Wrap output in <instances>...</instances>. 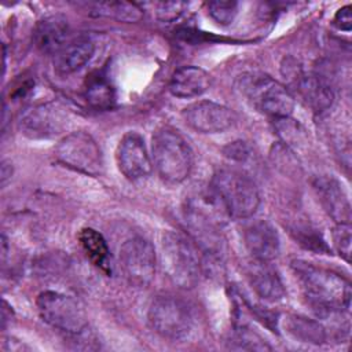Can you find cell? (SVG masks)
Here are the masks:
<instances>
[{
    "label": "cell",
    "mask_w": 352,
    "mask_h": 352,
    "mask_svg": "<svg viewBox=\"0 0 352 352\" xmlns=\"http://www.w3.org/2000/svg\"><path fill=\"white\" fill-rule=\"evenodd\" d=\"M292 268L305 298L319 316L342 314L349 309L352 293L345 276L304 260H294Z\"/></svg>",
    "instance_id": "obj_1"
},
{
    "label": "cell",
    "mask_w": 352,
    "mask_h": 352,
    "mask_svg": "<svg viewBox=\"0 0 352 352\" xmlns=\"http://www.w3.org/2000/svg\"><path fill=\"white\" fill-rule=\"evenodd\" d=\"M210 190L226 214L231 219L252 217L260 205V194L254 180L242 170L221 168L214 172Z\"/></svg>",
    "instance_id": "obj_2"
},
{
    "label": "cell",
    "mask_w": 352,
    "mask_h": 352,
    "mask_svg": "<svg viewBox=\"0 0 352 352\" xmlns=\"http://www.w3.org/2000/svg\"><path fill=\"white\" fill-rule=\"evenodd\" d=\"M147 318L153 330L170 341H186L198 329L195 305L175 294L157 296L148 307Z\"/></svg>",
    "instance_id": "obj_3"
},
{
    "label": "cell",
    "mask_w": 352,
    "mask_h": 352,
    "mask_svg": "<svg viewBox=\"0 0 352 352\" xmlns=\"http://www.w3.org/2000/svg\"><path fill=\"white\" fill-rule=\"evenodd\" d=\"M151 161L158 176L168 184L183 183L192 170V150L173 128L157 129L151 139Z\"/></svg>",
    "instance_id": "obj_4"
},
{
    "label": "cell",
    "mask_w": 352,
    "mask_h": 352,
    "mask_svg": "<svg viewBox=\"0 0 352 352\" xmlns=\"http://www.w3.org/2000/svg\"><path fill=\"white\" fill-rule=\"evenodd\" d=\"M161 261L168 278L179 287H194L201 276L198 248L183 234L166 231L161 239Z\"/></svg>",
    "instance_id": "obj_5"
},
{
    "label": "cell",
    "mask_w": 352,
    "mask_h": 352,
    "mask_svg": "<svg viewBox=\"0 0 352 352\" xmlns=\"http://www.w3.org/2000/svg\"><path fill=\"white\" fill-rule=\"evenodd\" d=\"M241 91L257 111L274 120L286 118L293 113V94L286 85L270 76L253 74L242 77Z\"/></svg>",
    "instance_id": "obj_6"
},
{
    "label": "cell",
    "mask_w": 352,
    "mask_h": 352,
    "mask_svg": "<svg viewBox=\"0 0 352 352\" xmlns=\"http://www.w3.org/2000/svg\"><path fill=\"white\" fill-rule=\"evenodd\" d=\"M36 307L40 318L51 327L70 336H80L88 326L82 305L72 296L45 290L37 296Z\"/></svg>",
    "instance_id": "obj_7"
},
{
    "label": "cell",
    "mask_w": 352,
    "mask_h": 352,
    "mask_svg": "<svg viewBox=\"0 0 352 352\" xmlns=\"http://www.w3.org/2000/svg\"><path fill=\"white\" fill-rule=\"evenodd\" d=\"M58 162L85 175L98 176L103 170V155L96 140L84 131L66 135L54 150Z\"/></svg>",
    "instance_id": "obj_8"
},
{
    "label": "cell",
    "mask_w": 352,
    "mask_h": 352,
    "mask_svg": "<svg viewBox=\"0 0 352 352\" xmlns=\"http://www.w3.org/2000/svg\"><path fill=\"white\" fill-rule=\"evenodd\" d=\"M282 73L296 87L300 98L314 113L329 110L334 102V91L329 81L319 73H305L296 59L287 58L282 63Z\"/></svg>",
    "instance_id": "obj_9"
},
{
    "label": "cell",
    "mask_w": 352,
    "mask_h": 352,
    "mask_svg": "<svg viewBox=\"0 0 352 352\" xmlns=\"http://www.w3.org/2000/svg\"><path fill=\"white\" fill-rule=\"evenodd\" d=\"M120 265L126 280L136 287H146L155 276L157 254L151 242L132 236L120 248Z\"/></svg>",
    "instance_id": "obj_10"
},
{
    "label": "cell",
    "mask_w": 352,
    "mask_h": 352,
    "mask_svg": "<svg viewBox=\"0 0 352 352\" xmlns=\"http://www.w3.org/2000/svg\"><path fill=\"white\" fill-rule=\"evenodd\" d=\"M70 114L65 106L47 102L28 109L19 118L18 128L29 139H50L66 131Z\"/></svg>",
    "instance_id": "obj_11"
},
{
    "label": "cell",
    "mask_w": 352,
    "mask_h": 352,
    "mask_svg": "<svg viewBox=\"0 0 352 352\" xmlns=\"http://www.w3.org/2000/svg\"><path fill=\"white\" fill-rule=\"evenodd\" d=\"M184 122L201 133H219L235 122V114L224 104L212 100H198L183 109Z\"/></svg>",
    "instance_id": "obj_12"
},
{
    "label": "cell",
    "mask_w": 352,
    "mask_h": 352,
    "mask_svg": "<svg viewBox=\"0 0 352 352\" xmlns=\"http://www.w3.org/2000/svg\"><path fill=\"white\" fill-rule=\"evenodd\" d=\"M116 160L120 172L131 182L147 177L153 169V161L144 139L138 132H128L121 138L117 146Z\"/></svg>",
    "instance_id": "obj_13"
},
{
    "label": "cell",
    "mask_w": 352,
    "mask_h": 352,
    "mask_svg": "<svg viewBox=\"0 0 352 352\" xmlns=\"http://www.w3.org/2000/svg\"><path fill=\"white\" fill-rule=\"evenodd\" d=\"M243 243L252 258L272 261L279 254V235L275 227L267 220H254L249 223L242 232Z\"/></svg>",
    "instance_id": "obj_14"
},
{
    "label": "cell",
    "mask_w": 352,
    "mask_h": 352,
    "mask_svg": "<svg viewBox=\"0 0 352 352\" xmlns=\"http://www.w3.org/2000/svg\"><path fill=\"white\" fill-rule=\"evenodd\" d=\"M246 276L253 292L265 301H280L286 294L282 279L271 261L252 258L246 265Z\"/></svg>",
    "instance_id": "obj_15"
},
{
    "label": "cell",
    "mask_w": 352,
    "mask_h": 352,
    "mask_svg": "<svg viewBox=\"0 0 352 352\" xmlns=\"http://www.w3.org/2000/svg\"><path fill=\"white\" fill-rule=\"evenodd\" d=\"M314 188L323 209L336 223L351 221V204L337 179L331 176L316 177Z\"/></svg>",
    "instance_id": "obj_16"
},
{
    "label": "cell",
    "mask_w": 352,
    "mask_h": 352,
    "mask_svg": "<svg viewBox=\"0 0 352 352\" xmlns=\"http://www.w3.org/2000/svg\"><path fill=\"white\" fill-rule=\"evenodd\" d=\"M95 54V43L87 36L70 38L55 55L54 70L59 76H69L82 69Z\"/></svg>",
    "instance_id": "obj_17"
},
{
    "label": "cell",
    "mask_w": 352,
    "mask_h": 352,
    "mask_svg": "<svg viewBox=\"0 0 352 352\" xmlns=\"http://www.w3.org/2000/svg\"><path fill=\"white\" fill-rule=\"evenodd\" d=\"M33 40L41 52L55 55L70 40V26L66 16L52 14L40 19L34 28Z\"/></svg>",
    "instance_id": "obj_18"
},
{
    "label": "cell",
    "mask_w": 352,
    "mask_h": 352,
    "mask_svg": "<svg viewBox=\"0 0 352 352\" xmlns=\"http://www.w3.org/2000/svg\"><path fill=\"white\" fill-rule=\"evenodd\" d=\"M212 85V76L198 66H182L169 80V92L182 99L195 98L206 92Z\"/></svg>",
    "instance_id": "obj_19"
},
{
    "label": "cell",
    "mask_w": 352,
    "mask_h": 352,
    "mask_svg": "<svg viewBox=\"0 0 352 352\" xmlns=\"http://www.w3.org/2000/svg\"><path fill=\"white\" fill-rule=\"evenodd\" d=\"M80 245L91 263L104 274H111V257L106 239L94 228H82L78 234Z\"/></svg>",
    "instance_id": "obj_20"
},
{
    "label": "cell",
    "mask_w": 352,
    "mask_h": 352,
    "mask_svg": "<svg viewBox=\"0 0 352 352\" xmlns=\"http://www.w3.org/2000/svg\"><path fill=\"white\" fill-rule=\"evenodd\" d=\"M84 98L87 103L96 110H107L116 102V89L103 72L92 73L84 85Z\"/></svg>",
    "instance_id": "obj_21"
},
{
    "label": "cell",
    "mask_w": 352,
    "mask_h": 352,
    "mask_svg": "<svg viewBox=\"0 0 352 352\" xmlns=\"http://www.w3.org/2000/svg\"><path fill=\"white\" fill-rule=\"evenodd\" d=\"M286 331L297 341L320 345L326 341L324 327L315 319L301 315H287L285 319Z\"/></svg>",
    "instance_id": "obj_22"
},
{
    "label": "cell",
    "mask_w": 352,
    "mask_h": 352,
    "mask_svg": "<svg viewBox=\"0 0 352 352\" xmlns=\"http://www.w3.org/2000/svg\"><path fill=\"white\" fill-rule=\"evenodd\" d=\"M91 14L96 16L113 18L120 22L133 23L142 19L143 10L135 3L126 1H100L91 6Z\"/></svg>",
    "instance_id": "obj_23"
},
{
    "label": "cell",
    "mask_w": 352,
    "mask_h": 352,
    "mask_svg": "<svg viewBox=\"0 0 352 352\" xmlns=\"http://www.w3.org/2000/svg\"><path fill=\"white\" fill-rule=\"evenodd\" d=\"M230 348L232 349H246V351H267L271 346L263 340L257 333H253L248 327L239 326L231 337Z\"/></svg>",
    "instance_id": "obj_24"
},
{
    "label": "cell",
    "mask_w": 352,
    "mask_h": 352,
    "mask_svg": "<svg viewBox=\"0 0 352 352\" xmlns=\"http://www.w3.org/2000/svg\"><path fill=\"white\" fill-rule=\"evenodd\" d=\"M239 4L236 1H210L208 3V14L213 21L217 23L227 26L234 22L236 14H238Z\"/></svg>",
    "instance_id": "obj_25"
},
{
    "label": "cell",
    "mask_w": 352,
    "mask_h": 352,
    "mask_svg": "<svg viewBox=\"0 0 352 352\" xmlns=\"http://www.w3.org/2000/svg\"><path fill=\"white\" fill-rule=\"evenodd\" d=\"M333 245L338 254L346 261H351V241H352V228L351 223H336L333 228Z\"/></svg>",
    "instance_id": "obj_26"
},
{
    "label": "cell",
    "mask_w": 352,
    "mask_h": 352,
    "mask_svg": "<svg viewBox=\"0 0 352 352\" xmlns=\"http://www.w3.org/2000/svg\"><path fill=\"white\" fill-rule=\"evenodd\" d=\"M294 234L298 243H301L305 249L319 253L329 250L320 234H318V231L309 226H298L297 228H294Z\"/></svg>",
    "instance_id": "obj_27"
},
{
    "label": "cell",
    "mask_w": 352,
    "mask_h": 352,
    "mask_svg": "<svg viewBox=\"0 0 352 352\" xmlns=\"http://www.w3.org/2000/svg\"><path fill=\"white\" fill-rule=\"evenodd\" d=\"M187 3L183 1H161L155 3V15L162 22H172L177 19L184 10L187 8Z\"/></svg>",
    "instance_id": "obj_28"
},
{
    "label": "cell",
    "mask_w": 352,
    "mask_h": 352,
    "mask_svg": "<svg viewBox=\"0 0 352 352\" xmlns=\"http://www.w3.org/2000/svg\"><path fill=\"white\" fill-rule=\"evenodd\" d=\"M223 153L226 157H228L232 161H238V162H243L246 161L250 155H252V150L250 147L245 143V142H232L230 144H227L223 148Z\"/></svg>",
    "instance_id": "obj_29"
},
{
    "label": "cell",
    "mask_w": 352,
    "mask_h": 352,
    "mask_svg": "<svg viewBox=\"0 0 352 352\" xmlns=\"http://www.w3.org/2000/svg\"><path fill=\"white\" fill-rule=\"evenodd\" d=\"M333 25L342 32H351L352 29V8L349 4L337 10L333 16Z\"/></svg>",
    "instance_id": "obj_30"
},
{
    "label": "cell",
    "mask_w": 352,
    "mask_h": 352,
    "mask_svg": "<svg viewBox=\"0 0 352 352\" xmlns=\"http://www.w3.org/2000/svg\"><path fill=\"white\" fill-rule=\"evenodd\" d=\"M11 175H12V166L8 161H3L1 162V184L6 186L7 180L11 179Z\"/></svg>",
    "instance_id": "obj_31"
}]
</instances>
